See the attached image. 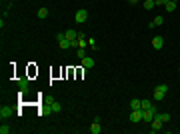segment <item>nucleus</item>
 <instances>
[{"instance_id":"nucleus-8","label":"nucleus","mask_w":180,"mask_h":134,"mask_svg":"<svg viewBox=\"0 0 180 134\" xmlns=\"http://www.w3.org/2000/svg\"><path fill=\"white\" fill-rule=\"evenodd\" d=\"M8 116H12V106H2L0 108V118L4 120V118H8Z\"/></svg>"},{"instance_id":"nucleus-5","label":"nucleus","mask_w":180,"mask_h":134,"mask_svg":"<svg viewBox=\"0 0 180 134\" xmlns=\"http://www.w3.org/2000/svg\"><path fill=\"white\" fill-rule=\"evenodd\" d=\"M18 88H20V96H22V94H26V92H28V88H30V82H28L26 78H20V80H18Z\"/></svg>"},{"instance_id":"nucleus-19","label":"nucleus","mask_w":180,"mask_h":134,"mask_svg":"<svg viewBox=\"0 0 180 134\" xmlns=\"http://www.w3.org/2000/svg\"><path fill=\"white\" fill-rule=\"evenodd\" d=\"M154 6H156V2H154V0H144V8H146V10H152Z\"/></svg>"},{"instance_id":"nucleus-14","label":"nucleus","mask_w":180,"mask_h":134,"mask_svg":"<svg viewBox=\"0 0 180 134\" xmlns=\"http://www.w3.org/2000/svg\"><path fill=\"white\" fill-rule=\"evenodd\" d=\"M58 46L62 48V50H66V48H70V40H68V38H62V40H58Z\"/></svg>"},{"instance_id":"nucleus-17","label":"nucleus","mask_w":180,"mask_h":134,"mask_svg":"<svg viewBox=\"0 0 180 134\" xmlns=\"http://www.w3.org/2000/svg\"><path fill=\"white\" fill-rule=\"evenodd\" d=\"M140 108V100L138 98H132V100H130V110H138Z\"/></svg>"},{"instance_id":"nucleus-24","label":"nucleus","mask_w":180,"mask_h":134,"mask_svg":"<svg viewBox=\"0 0 180 134\" xmlns=\"http://www.w3.org/2000/svg\"><path fill=\"white\" fill-rule=\"evenodd\" d=\"M88 46L96 50V40H94V38H88Z\"/></svg>"},{"instance_id":"nucleus-26","label":"nucleus","mask_w":180,"mask_h":134,"mask_svg":"<svg viewBox=\"0 0 180 134\" xmlns=\"http://www.w3.org/2000/svg\"><path fill=\"white\" fill-rule=\"evenodd\" d=\"M136 2H140V0H130V4H136Z\"/></svg>"},{"instance_id":"nucleus-21","label":"nucleus","mask_w":180,"mask_h":134,"mask_svg":"<svg viewBox=\"0 0 180 134\" xmlns=\"http://www.w3.org/2000/svg\"><path fill=\"white\" fill-rule=\"evenodd\" d=\"M150 106H152L150 100H140V108H142V110H146V108H150Z\"/></svg>"},{"instance_id":"nucleus-4","label":"nucleus","mask_w":180,"mask_h":134,"mask_svg":"<svg viewBox=\"0 0 180 134\" xmlns=\"http://www.w3.org/2000/svg\"><path fill=\"white\" fill-rule=\"evenodd\" d=\"M162 126H164V122L160 120L158 116H154V120L150 122V132H154V134L160 132V130H162Z\"/></svg>"},{"instance_id":"nucleus-11","label":"nucleus","mask_w":180,"mask_h":134,"mask_svg":"<svg viewBox=\"0 0 180 134\" xmlns=\"http://www.w3.org/2000/svg\"><path fill=\"white\" fill-rule=\"evenodd\" d=\"M62 110V104H60L58 100H52L50 102V112H60Z\"/></svg>"},{"instance_id":"nucleus-2","label":"nucleus","mask_w":180,"mask_h":134,"mask_svg":"<svg viewBox=\"0 0 180 134\" xmlns=\"http://www.w3.org/2000/svg\"><path fill=\"white\" fill-rule=\"evenodd\" d=\"M166 94H168V86H166V84H158V86L154 88L152 96H154V100H162Z\"/></svg>"},{"instance_id":"nucleus-15","label":"nucleus","mask_w":180,"mask_h":134,"mask_svg":"<svg viewBox=\"0 0 180 134\" xmlns=\"http://www.w3.org/2000/svg\"><path fill=\"white\" fill-rule=\"evenodd\" d=\"M100 130H102V128H100V122H92V126H90V132H92V134H100Z\"/></svg>"},{"instance_id":"nucleus-25","label":"nucleus","mask_w":180,"mask_h":134,"mask_svg":"<svg viewBox=\"0 0 180 134\" xmlns=\"http://www.w3.org/2000/svg\"><path fill=\"white\" fill-rule=\"evenodd\" d=\"M154 2H156V6H164L168 0H154Z\"/></svg>"},{"instance_id":"nucleus-28","label":"nucleus","mask_w":180,"mask_h":134,"mask_svg":"<svg viewBox=\"0 0 180 134\" xmlns=\"http://www.w3.org/2000/svg\"><path fill=\"white\" fill-rule=\"evenodd\" d=\"M4 2H8V0H4Z\"/></svg>"},{"instance_id":"nucleus-22","label":"nucleus","mask_w":180,"mask_h":134,"mask_svg":"<svg viewBox=\"0 0 180 134\" xmlns=\"http://www.w3.org/2000/svg\"><path fill=\"white\" fill-rule=\"evenodd\" d=\"M76 56H78L80 60H82V58L86 56V48H78V50H76Z\"/></svg>"},{"instance_id":"nucleus-18","label":"nucleus","mask_w":180,"mask_h":134,"mask_svg":"<svg viewBox=\"0 0 180 134\" xmlns=\"http://www.w3.org/2000/svg\"><path fill=\"white\" fill-rule=\"evenodd\" d=\"M46 16H48V8H40V10H38V18H40V20H44Z\"/></svg>"},{"instance_id":"nucleus-12","label":"nucleus","mask_w":180,"mask_h":134,"mask_svg":"<svg viewBox=\"0 0 180 134\" xmlns=\"http://www.w3.org/2000/svg\"><path fill=\"white\" fill-rule=\"evenodd\" d=\"M156 116H158V118L164 122V124H166V122H170V118H172V116H170L168 112H156Z\"/></svg>"},{"instance_id":"nucleus-10","label":"nucleus","mask_w":180,"mask_h":134,"mask_svg":"<svg viewBox=\"0 0 180 134\" xmlns=\"http://www.w3.org/2000/svg\"><path fill=\"white\" fill-rule=\"evenodd\" d=\"M64 34H66V38H68L70 42H72V40H76V38L80 36V32H78V30H66Z\"/></svg>"},{"instance_id":"nucleus-3","label":"nucleus","mask_w":180,"mask_h":134,"mask_svg":"<svg viewBox=\"0 0 180 134\" xmlns=\"http://www.w3.org/2000/svg\"><path fill=\"white\" fill-rule=\"evenodd\" d=\"M74 20L78 22V24H84V22L88 20V12L84 10V8H80V10H76V14H74Z\"/></svg>"},{"instance_id":"nucleus-27","label":"nucleus","mask_w":180,"mask_h":134,"mask_svg":"<svg viewBox=\"0 0 180 134\" xmlns=\"http://www.w3.org/2000/svg\"><path fill=\"white\" fill-rule=\"evenodd\" d=\"M172 2H178V0H172Z\"/></svg>"},{"instance_id":"nucleus-23","label":"nucleus","mask_w":180,"mask_h":134,"mask_svg":"<svg viewBox=\"0 0 180 134\" xmlns=\"http://www.w3.org/2000/svg\"><path fill=\"white\" fill-rule=\"evenodd\" d=\"M0 134H10V126L2 124V126H0Z\"/></svg>"},{"instance_id":"nucleus-16","label":"nucleus","mask_w":180,"mask_h":134,"mask_svg":"<svg viewBox=\"0 0 180 134\" xmlns=\"http://www.w3.org/2000/svg\"><path fill=\"white\" fill-rule=\"evenodd\" d=\"M76 42H78V48H86L88 46V40H84V36H82V34L78 36V40H76Z\"/></svg>"},{"instance_id":"nucleus-20","label":"nucleus","mask_w":180,"mask_h":134,"mask_svg":"<svg viewBox=\"0 0 180 134\" xmlns=\"http://www.w3.org/2000/svg\"><path fill=\"white\" fill-rule=\"evenodd\" d=\"M152 22H154V26H162L164 24V16H156Z\"/></svg>"},{"instance_id":"nucleus-6","label":"nucleus","mask_w":180,"mask_h":134,"mask_svg":"<svg viewBox=\"0 0 180 134\" xmlns=\"http://www.w3.org/2000/svg\"><path fill=\"white\" fill-rule=\"evenodd\" d=\"M140 120H142V108L132 110V112H130V122H132V124H136V122H140Z\"/></svg>"},{"instance_id":"nucleus-1","label":"nucleus","mask_w":180,"mask_h":134,"mask_svg":"<svg viewBox=\"0 0 180 134\" xmlns=\"http://www.w3.org/2000/svg\"><path fill=\"white\" fill-rule=\"evenodd\" d=\"M156 112H158V110H156V106L152 104L150 108H146V110H142V120L150 124V122L154 120V116H156Z\"/></svg>"},{"instance_id":"nucleus-7","label":"nucleus","mask_w":180,"mask_h":134,"mask_svg":"<svg viewBox=\"0 0 180 134\" xmlns=\"http://www.w3.org/2000/svg\"><path fill=\"white\" fill-rule=\"evenodd\" d=\"M152 48H154V50L164 48V38H162V36H154V38H152Z\"/></svg>"},{"instance_id":"nucleus-13","label":"nucleus","mask_w":180,"mask_h":134,"mask_svg":"<svg viewBox=\"0 0 180 134\" xmlns=\"http://www.w3.org/2000/svg\"><path fill=\"white\" fill-rule=\"evenodd\" d=\"M164 10H166V12H174V10H176V2L168 0L166 4H164Z\"/></svg>"},{"instance_id":"nucleus-9","label":"nucleus","mask_w":180,"mask_h":134,"mask_svg":"<svg viewBox=\"0 0 180 134\" xmlns=\"http://www.w3.org/2000/svg\"><path fill=\"white\" fill-rule=\"evenodd\" d=\"M82 66H84V70L92 68V66H94V58H90V56H84V58H82Z\"/></svg>"}]
</instances>
